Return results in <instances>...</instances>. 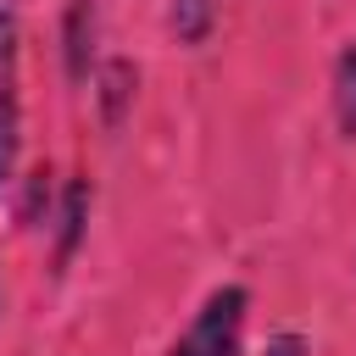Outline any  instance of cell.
Here are the masks:
<instances>
[{"label":"cell","instance_id":"obj_1","mask_svg":"<svg viewBox=\"0 0 356 356\" xmlns=\"http://www.w3.org/2000/svg\"><path fill=\"white\" fill-rule=\"evenodd\" d=\"M245 312H250V295L239 284L211 289L167 356H245Z\"/></svg>","mask_w":356,"mask_h":356},{"label":"cell","instance_id":"obj_2","mask_svg":"<svg viewBox=\"0 0 356 356\" xmlns=\"http://www.w3.org/2000/svg\"><path fill=\"white\" fill-rule=\"evenodd\" d=\"M61 50H67V72L72 78H89V61H95V0H72L67 6V28H61Z\"/></svg>","mask_w":356,"mask_h":356},{"label":"cell","instance_id":"obj_3","mask_svg":"<svg viewBox=\"0 0 356 356\" xmlns=\"http://www.w3.org/2000/svg\"><path fill=\"white\" fill-rule=\"evenodd\" d=\"M83 222H89V178H72L67 195H61V245H56V261L67 267L78 239H83Z\"/></svg>","mask_w":356,"mask_h":356},{"label":"cell","instance_id":"obj_4","mask_svg":"<svg viewBox=\"0 0 356 356\" xmlns=\"http://www.w3.org/2000/svg\"><path fill=\"white\" fill-rule=\"evenodd\" d=\"M334 122L345 139H356V39L334 56Z\"/></svg>","mask_w":356,"mask_h":356},{"label":"cell","instance_id":"obj_5","mask_svg":"<svg viewBox=\"0 0 356 356\" xmlns=\"http://www.w3.org/2000/svg\"><path fill=\"white\" fill-rule=\"evenodd\" d=\"M167 22H172L178 44H206L211 39V22H217V0H172Z\"/></svg>","mask_w":356,"mask_h":356},{"label":"cell","instance_id":"obj_6","mask_svg":"<svg viewBox=\"0 0 356 356\" xmlns=\"http://www.w3.org/2000/svg\"><path fill=\"white\" fill-rule=\"evenodd\" d=\"M134 83H139V78H134L128 61H106V72H100V100H106V122H111V128L122 122V106L134 100Z\"/></svg>","mask_w":356,"mask_h":356},{"label":"cell","instance_id":"obj_7","mask_svg":"<svg viewBox=\"0 0 356 356\" xmlns=\"http://www.w3.org/2000/svg\"><path fill=\"white\" fill-rule=\"evenodd\" d=\"M0 100H17V17L0 6Z\"/></svg>","mask_w":356,"mask_h":356},{"label":"cell","instance_id":"obj_8","mask_svg":"<svg viewBox=\"0 0 356 356\" xmlns=\"http://www.w3.org/2000/svg\"><path fill=\"white\" fill-rule=\"evenodd\" d=\"M17 161V100H0V184L11 178Z\"/></svg>","mask_w":356,"mask_h":356},{"label":"cell","instance_id":"obj_9","mask_svg":"<svg viewBox=\"0 0 356 356\" xmlns=\"http://www.w3.org/2000/svg\"><path fill=\"white\" fill-rule=\"evenodd\" d=\"M267 356H312V350H306L300 334H273V339H267Z\"/></svg>","mask_w":356,"mask_h":356}]
</instances>
